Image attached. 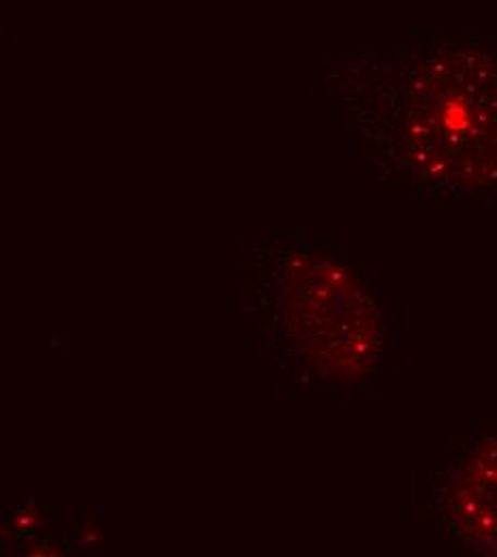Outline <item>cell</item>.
I'll list each match as a JSON object with an SVG mask.
<instances>
[{"instance_id": "obj_1", "label": "cell", "mask_w": 497, "mask_h": 557, "mask_svg": "<svg viewBox=\"0 0 497 557\" xmlns=\"http://www.w3.org/2000/svg\"><path fill=\"white\" fill-rule=\"evenodd\" d=\"M341 97L390 170L437 194L497 189V57L474 46L358 63Z\"/></svg>"}, {"instance_id": "obj_3", "label": "cell", "mask_w": 497, "mask_h": 557, "mask_svg": "<svg viewBox=\"0 0 497 557\" xmlns=\"http://www.w3.org/2000/svg\"><path fill=\"white\" fill-rule=\"evenodd\" d=\"M435 508L470 552L497 557V431L450 466L435 491Z\"/></svg>"}, {"instance_id": "obj_2", "label": "cell", "mask_w": 497, "mask_h": 557, "mask_svg": "<svg viewBox=\"0 0 497 557\" xmlns=\"http://www.w3.org/2000/svg\"><path fill=\"white\" fill-rule=\"evenodd\" d=\"M256 305L269 342L322 380L358 382L386 348V322L369 289L315 251H269Z\"/></svg>"}]
</instances>
